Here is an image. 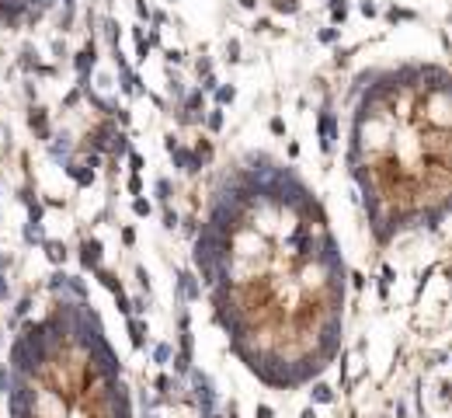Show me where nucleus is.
<instances>
[{
    "instance_id": "obj_50",
    "label": "nucleus",
    "mask_w": 452,
    "mask_h": 418,
    "mask_svg": "<svg viewBox=\"0 0 452 418\" xmlns=\"http://www.w3.org/2000/svg\"><path fill=\"white\" fill-rule=\"evenodd\" d=\"M352 283H355V286L362 290V286H366V276H362V272H352Z\"/></svg>"
},
{
    "instance_id": "obj_29",
    "label": "nucleus",
    "mask_w": 452,
    "mask_h": 418,
    "mask_svg": "<svg viewBox=\"0 0 452 418\" xmlns=\"http://www.w3.org/2000/svg\"><path fill=\"white\" fill-rule=\"evenodd\" d=\"M170 192H174L170 178H157V199H161V203H170Z\"/></svg>"
},
{
    "instance_id": "obj_6",
    "label": "nucleus",
    "mask_w": 452,
    "mask_h": 418,
    "mask_svg": "<svg viewBox=\"0 0 452 418\" xmlns=\"http://www.w3.org/2000/svg\"><path fill=\"white\" fill-rule=\"evenodd\" d=\"M45 150H49V157L56 164H66V161H74V136L70 132H56V136H49Z\"/></svg>"
},
{
    "instance_id": "obj_49",
    "label": "nucleus",
    "mask_w": 452,
    "mask_h": 418,
    "mask_svg": "<svg viewBox=\"0 0 452 418\" xmlns=\"http://www.w3.org/2000/svg\"><path fill=\"white\" fill-rule=\"evenodd\" d=\"M257 418H275V412L268 405H257Z\"/></svg>"
},
{
    "instance_id": "obj_17",
    "label": "nucleus",
    "mask_w": 452,
    "mask_h": 418,
    "mask_svg": "<svg viewBox=\"0 0 452 418\" xmlns=\"http://www.w3.org/2000/svg\"><path fill=\"white\" fill-rule=\"evenodd\" d=\"M310 401H313V405H330V401H334V387H328V383L317 380L313 390H310Z\"/></svg>"
},
{
    "instance_id": "obj_26",
    "label": "nucleus",
    "mask_w": 452,
    "mask_h": 418,
    "mask_svg": "<svg viewBox=\"0 0 452 418\" xmlns=\"http://www.w3.org/2000/svg\"><path fill=\"white\" fill-rule=\"evenodd\" d=\"M192 150H195V157L202 161V167H206L209 161H212V143H209V140H199V143H195Z\"/></svg>"
},
{
    "instance_id": "obj_8",
    "label": "nucleus",
    "mask_w": 452,
    "mask_h": 418,
    "mask_svg": "<svg viewBox=\"0 0 452 418\" xmlns=\"http://www.w3.org/2000/svg\"><path fill=\"white\" fill-rule=\"evenodd\" d=\"M28 129L35 132V140L49 143V136H52V123H49V112H45L42 105H32V108H28Z\"/></svg>"
},
{
    "instance_id": "obj_45",
    "label": "nucleus",
    "mask_w": 452,
    "mask_h": 418,
    "mask_svg": "<svg viewBox=\"0 0 452 418\" xmlns=\"http://www.w3.org/2000/svg\"><path fill=\"white\" fill-rule=\"evenodd\" d=\"M11 296V283H7V272H0V303Z\"/></svg>"
},
{
    "instance_id": "obj_55",
    "label": "nucleus",
    "mask_w": 452,
    "mask_h": 418,
    "mask_svg": "<svg viewBox=\"0 0 452 418\" xmlns=\"http://www.w3.org/2000/svg\"><path fill=\"white\" fill-rule=\"evenodd\" d=\"M167 4H174V0H167Z\"/></svg>"
},
{
    "instance_id": "obj_51",
    "label": "nucleus",
    "mask_w": 452,
    "mask_h": 418,
    "mask_svg": "<svg viewBox=\"0 0 452 418\" xmlns=\"http://www.w3.org/2000/svg\"><path fill=\"white\" fill-rule=\"evenodd\" d=\"M11 269V254H0V272H7Z\"/></svg>"
},
{
    "instance_id": "obj_31",
    "label": "nucleus",
    "mask_w": 452,
    "mask_h": 418,
    "mask_svg": "<svg viewBox=\"0 0 452 418\" xmlns=\"http://www.w3.org/2000/svg\"><path fill=\"white\" fill-rule=\"evenodd\" d=\"M337 39H341V28H320L317 32V42H324V45H334Z\"/></svg>"
},
{
    "instance_id": "obj_14",
    "label": "nucleus",
    "mask_w": 452,
    "mask_h": 418,
    "mask_svg": "<svg viewBox=\"0 0 452 418\" xmlns=\"http://www.w3.org/2000/svg\"><path fill=\"white\" fill-rule=\"evenodd\" d=\"M94 276H98V283H101V286H105L108 293H119V290H122V283H119V276H115L112 269L98 265V269H94Z\"/></svg>"
},
{
    "instance_id": "obj_40",
    "label": "nucleus",
    "mask_w": 452,
    "mask_h": 418,
    "mask_svg": "<svg viewBox=\"0 0 452 418\" xmlns=\"http://www.w3.org/2000/svg\"><path fill=\"white\" fill-rule=\"evenodd\" d=\"M268 129H272V136H286V119H282V115H275V119L268 123Z\"/></svg>"
},
{
    "instance_id": "obj_48",
    "label": "nucleus",
    "mask_w": 452,
    "mask_h": 418,
    "mask_svg": "<svg viewBox=\"0 0 452 418\" xmlns=\"http://www.w3.org/2000/svg\"><path fill=\"white\" fill-rule=\"evenodd\" d=\"M254 32H272V21H268V18H261V21H254Z\"/></svg>"
},
{
    "instance_id": "obj_18",
    "label": "nucleus",
    "mask_w": 452,
    "mask_h": 418,
    "mask_svg": "<svg viewBox=\"0 0 452 418\" xmlns=\"http://www.w3.org/2000/svg\"><path fill=\"white\" fill-rule=\"evenodd\" d=\"M18 67H21L25 74H35V67H39V52H35L32 45H25V49H21V60H18Z\"/></svg>"
},
{
    "instance_id": "obj_38",
    "label": "nucleus",
    "mask_w": 452,
    "mask_h": 418,
    "mask_svg": "<svg viewBox=\"0 0 452 418\" xmlns=\"http://www.w3.org/2000/svg\"><path fill=\"white\" fill-rule=\"evenodd\" d=\"M129 192H132V196H143V178H139L136 171L129 174Z\"/></svg>"
},
{
    "instance_id": "obj_10",
    "label": "nucleus",
    "mask_w": 452,
    "mask_h": 418,
    "mask_svg": "<svg viewBox=\"0 0 452 418\" xmlns=\"http://www.w3.org/2000/svg\"><path fill=\"white\" fill-rule=\"evenodd\" d=\"M125 328H129V341H132V349H143V345H146L150 328H146V321H143V317H125Z\"/></svg>"
},
{
    "instance_id": "obj_53",
    "label": "nucleus",
    "mask_w": 452,
    "mask_h": 418,
    "mask_svg": "<svg viewBox=\"0 0 452 418\" xmlns=\"http://www.w3.org/2000/svg\"><path fill=\"white\" fill-rule=\"evenodd\" d=\"M299 418H317V412H313V408H306V412H303Z\"/></svg>"
},
{
    "instance_id": "obj_20",
    "label": "nucleus",
    "mask_w": 452,
    "mask_h": 418,
    "mask_svg": "<svg viewBox=\"0 0 452 418\" xmlns=\"http://www.w3.org/2000/svg\"><path fill=\"white\" fill-rule=\"evenodd\" d=\"M386 21H390V25H400V21H417V14H414V11H407V7H390V11H386Z\"/></svg>"
},
{
    "instance_id": "obj_43",
    "label": "nucleus",
    "mask_w": 452,
    "mask_h": 418,
    "mask_svg": "<svg viewBox=\"0 0 452 418\" xmlns=\"http://www.w3.org/2000/svg\"><path fill=\"white\" fill-rule=\"evenodd\" d=\"M164 56H167V63H170V67H178V63H185V52H181V49H167Z\"/></svg>"
},
{
    "instance_id": "obj_52",
    "label": "nucleus",
    "mask_w": 452,
    "mask_h": 418,
    "mask_svg": "<svg viewBox=\"0 0 452 418\" xmlns=\"http://www.w3.org/2000/svg\"><path fill=\"white\" fill-rule=\"evenodd\" d=\"M237 4H241L244 11H254V7H257V0H237Z\"/></svg>"
},
{
    "instance_id": "obj_3",
    "label": "nucleus",
    "mask_w": 452,
    "mask_h": 418,
    "mask_svg": "<svg viewBox=\"0 0 452 418\" xmlns=\"http://www.w3.org/2000/svg\"><path fill=\"white\" fill-rule=\"evenodd\" d=\"M70 63H74V70H77V87H87L91 84V74L98 70V45H94V39H87V45H83L81 52H74L70 56Z\"/></svg>"
},
{
    "instance_id": "obj_33",
    "label": "nucleus",
    "mask_w": 452,
    "mask_h": 418,
    "mask_svg": "<svg viewBox=\"0 0 452 418\" xmlns=\"http://www.w3.org/2000/svg\"><path fill=\"white\" fill-rule=\"evenodd\" d=\"M132 7H136V18H139V25H143V21H150V11H153V7H150L146 0H132Z\"/></svg>"
},
{
    "instance_id": "obj_27",
    "label": "nucleus",
    "mask_w": 452,
    "mask_h": 418,
    "mask_svg": "<svg viewBox=\"0 0 452 418\" xmlns=\"http://www.w3.org/2000/svg\"><path fill=\"white\" fill-rule=\"evenodd\" d=\"M181 227V216L170 209V203H164V230H178Z\"/></svg>"
},
{
    "instance_id": "obj_32",
    "label": "nucleus",
    "mask_w": 452,
    "mask_h": 418,
    "mask_svg": "<svg viewBox=\"0 0 452 418\" xmlns=\"http://www.w3.org/2000/svg\"><path fill=\"white\" fill-rule=\"evenodd\" d=\"M28 310H32V296H21V300H18V307H14V321L28 317Z\"/></svg>"
},
{
    "instance_id": "obj_47",
    "label": "nucleus",
    "mask_w": 452,
    "mask_h": 418,
    "mask_svg": "<svg viewBox=\"0 0 452 418\" xmlns=\"http://www.w3.org/2000/svg\"><path fill=\"white\" fill-rule=\"evenodd\" d=\"M52 52H56V60H63V56H66V42H63V39H52Z\"/></svg>"
},
{
    "instance_id": "obj_54",
    "label": "nucleus",
    "mask_w": 452,
    "mask_h": 418,
    "mask_svg": "<svg viewBox=\"0 0 452 418\" xmlns=\"http://www.w3.org/2000/svg\"><path fill=\"white\" fill-rule=\"evenodd\" d=\"M146 418H161V415H146Z\"/></svg>"
},
{
    "instance_id": "obj_30",
    "label": "nucleus",
    "mask_w": 452,
    "mask_h": 418,
    "mask_svg": "<svg viewBox=\"0 0 452 418\" xmlns=\"http://www.w3.org/2000/svg\"><path fill=\"white\" fill-rule=\"evenodd\" d=\"M115 296V307H119V314H125V317H132V303H129V296H125V290L112 293Z\"/></svg>"
},
{
    "instance_id": "obj_35",
    "label": "nucleus",
    "mask_w": 452,
    "mask_h": 418,
    "mask_svg": "<svg viewBox=\"0 0 452 418\" xmlns=\"http://www.w3.org/2000/svg\"><path fill=\"white\" fill-rule=\"evenodd\" d=\"M153 387H157V394H161V397H167V394H170V387H174V380H170L167 373H161V376H157V383H153Z\"/></svg>"
},
{
    "instance_id": "obj_4",
    "label": "nucleus",
    "mask_w": 452,
    "mask_h": 418,
    "mask_svg": "<svg viewBox=\"0 0 452 418\" xmlns=\"http://www.w3.org/2000/svg\"><path fill=\"white\" fill-rule=\"evenodd\" d=\"M174 293H178V303H195V300H202V283H199V276H195L192 269H181V272L174 276Z\"/></svg>"
},
{
    "instance_id": "obj_5",
    "label": "nucleus",
    "mask_w": 452,
    "mask_h": 418,
    "mask_svg": "<svg viewBox=\"0 0 452 418\" xmlns=\"http://www.w3.org/2000/svg\"><path fill=\"white\" fill-rule=\"evenodd\" d=\"M317 136H320V150L334 154V147H337V115L330 112V105H324L320 115H317Z\"/></svg>"
},
{
    "instance_id": "obj_22",
    "label": "nucleus",
    "mask_w": 452,
    "mask_h": 418,
    "mask_svg": "<svg viewBox=\"0 0 452 418\" xmlns=\"http://www.w3.org/2000/svg\"><path fill=\"white\" fill-rule=\"evenodd\" d=\"M178 345H181L178 352L192 359V349H195V338H192V328H188V332H178Z\"/></svg>"
},
{
    "instance_id": "obj_36",
    "label": "nucleus",
    "mask_w": 452,
    "mask_h": 418,
    "mask_svg": "<svg viewBox=\"0 0 452 418\" xmlns=\"http://www.w3.org/2000/svg\"><path fill=\"white\" fill-rule=\"evenodd\" d=\"M199 87H202V94H212V91H216V87H219V77H216V74H206V77H202V84H199Z\"/></svg>"
},
{
    "instance_id": "obj_23",
    "label": "nucleus",
    "mask_w": 452,
    "mask_h": 418,
    "mask_svg": "<svg viewBox=\"0 0 452 418\" xmlns=\"http://www.w3.org/2000/svg\"><path fill=\"white\" fill-rule=\"evenodd\" d=\"M275 14H299V0H272Z\"/></svg>"
},
{
    "instance_id": "obj_13",
    "label": "nucleus",
    "mask_w": 452,
    "mask_h": 418,
    "mask_svg": "<svg viewBox=\"0 0 452 418\" xmlns=\"http://www.w3.org/2000/svg\"><path fill=\"white\" fill-rule=\"evenodd\" d=\"M132 39H136V60H139V63H146V56H150L153 49H150V42H146L143 25H132Z\"/></svg>"
},
{
    "instance_id": "obj_1",
    "label": "nucleus",
    "mask_w": 452,
    "mask_h": 418,
    "mask_svg": "<svg viewBox=\"0 0 452 418\" xmlns=\"http://www.w3.org/2000/svg\"><path fill=\"white\" fill-rule=\"evenodd\" d=\"M188 380H192V390H195V401H199V418H219V397H216V387H212V376L206 370H188Z\"/></svg>"
},
{
    "instance_id": "obj_37",
    "label": "nucleus",
    "mask_w": 452,
    "mask_h": 418,
    "mask_svg": "<svg viewBox=\"0 0 452 418\" xmlns=\"http://www.w3.org/2000/svg\"><path fill=\"white\" fill-rule=\"evenodd\" d=\"M125 157H129V171H136V174L143 171V154H136V150H129Z\"/></svg>"
},
{
    "instance_id": "obj_2",
    "label": "nucleus",
    "mask_w": 452,
    "mask_h": 418,
    "mask_svg": "<svg viewBox=\"0 0 452 418\" xmlns=\"http://www.w3.org/2000/svg\"><path fill=\"white\" fill-rule=\"evenodd\" d=\"M164 147H167V154H170V161H174L178 171H185V174H199V171H202V161L195 157V150H192V147H185L174 132L164 140Z\"/></svg>"
},
{
    "instance_id": "obj_11",
    "label": "nucleus",
    "mask_w": 452,
    "mask_h": 418,
    "mask_svg": "<svg viewBox=\"0 0 452 418\" xmlns=\"http://www.w3.org/2000/svg\"><path fill=\"white\" fill-rule=\"evenodd\" d=\"M129 150H132V147H129V132H125V129H115V132H112V143H108V157L122 161Z\"/></svg>"
},
{
    "instance_id": "obj_39",
    "label": "nucleus",
    "mask_w": 452,
    "mask_h": 418,
    "mask_svg": "<svg viewBox=\"0 0 452 418\" xmlns=\"http://www.w3.org/2000/svg\"><path fill=\"white\" fill-rule=\"evenodd\" d=\"M195 74H199V81H202L206 74H212V60H209V56H202V60L195 63Z\"/></svg>"
},
{
    "instance_id": "obj_34",
    "label": "nucleus",
    "mask_w": 452,
    "mask_h": 418,
    "mask_svg": "<svg viewBox=\"0 0 452 418\" xmlns=\"http://www.w3.org/2000/svg\"><path fill=\"white\" fill-rule=\"evenodd\" d=\"M226 60H230V63H241V60H244V56H241V42L237 39L226 42Z\"/></svg>"
},
{
    "instance_id": "obj_46",
    "label": "nucleus",
    "mask_w": 452,
    "mask_h": 418,
    "mask_svg": "<svg viewBox=\"0 0 452 418\" xmlns=\"http://www.w3.org/2000/svg\"><path fill=\"white\" fill-rule=\"evenodd\" d=\"M122 244H125V248H132V244H136V230H132V227H122Z\"/></svg>"
},
{
    "instance_id": "obj_16",
    "label": "nucleus",
    "mask_w": 452,
    "mask_h": 418,
    "mask_svg": "<svg viewBox=\"0 0 452 418\" xmlns=\"http://www.w3.org/2000/svg\"><path fill=\"white\" fill-rule=\"evenodd\" d=\"M233 98H237V87H233V84H219V87L212 91V101H216L219 108H226V105H233Z\"/></svg>"
},
{
    "instance_id": "obj_7",
    "label": "nucleus",
    "mask_w": 452,
    "mask_h": 418,
    "mask_svg": "<svg viewBox=\"0 0 452 418\" xmlns=\"http://www.w3.org/2000/svg\"><path fill=\"white\" fill-rule=\"evenodd\" d=\"M81 269L83 272H94L98 265H101V258H105V248H101V241L98 237H83L81 241Z\"/></svg>"
},
{
    "instance_id": "obj_24",
    "label": "nucleus",
    "mask_w": 452,
    "mask_h": 418,
    "mask_svg": "<svg viewBox=\"0 0 452 418\" xmlns=\"http://www.w3.org/2000/svg\"><path fill=\"white\" fill-rule=\"evenodd\" d=\"M45 286H49V290L56 293V296H63V290H66V272H52Z\"/></svg>"
},
{
    "instance_id": "obj_12",
    "label": "nucleus",
    "mask_w": 452,
    "mask_h": 418,
    "mask_svg": "<svg viewBox=\"0 0 452 418\" xmlns=\"http://www.w3.org/2000/svg\"><path fill=\"white\" fill-rule=\"evenodd\" d=\"M39 248L45 251V258H49V261H52V265H56V269H59V265H63V261H66V254H70V251H66V244H63V241H49V237H45V241H42Z\"/></svg>"
},
{
    "instance_id": "obj_42",
    "label": "nucleus",
    "mask_w": 452,
    "mask_h": 418,
    "mask_svg": "<svg viewBox=\"0 0 452 418\" xmlns=\"http://www.w3.org/2000/svg\"><path fill=\"white\" fill-rule=\"evenodd\" d=\"M136 279H139V286H143V293H146V296H150V272H146V269H143V265H139V269H136Z\"/></svg>"
},
{
    "instance_id": "obj_9",
    "label": "nucleus",
    "mask_w": 452,
    "mask_h": 418,
    "mask_svg": "<svg viewBox=\"0 0 452 418\" xmlns=\"http://www.w3.org/2000/svg\"><path fill=\"white\" fill-rule=\"evenodd\" d=\"M63 174H66L77 188H91V185H94V178H98V174H94V167H87L83 161H66V164H63Z\"/></svg>"
},
{
    "instance_id": "obj_25",
    "label": "nucleus",
    "mask_w": 452,
    "mask_h": 418,
    "mask_svg": "<svg viewBox=\"0 0 452 418\" xmlns=\"http://www.w3.org/2000/svg\"><path fill=\"white\" fill-rule=\"evenodd\" d=\"M170 363H174V373H178V376H188V370H192V359H188V356H181V352H174V356H170Z\"/></svg>"
},
{
    "instance_id": "obj_15",
    "label": "nucleus",
    "mask_w": 452,
    "mask_h": 418,
    "mask_svg": "<svg viewBox=\"0 0 452 418\" xmlns=\"http://www.w3.org/2000/svg\"><path fill=\"white\" fill-rule=\"evenodd\" d=\"M223 123H226V115H223V108H219V105H212L206 115H202V125H206L209 132H223Z\"/></svg>"
},
{
    "instance_id": "obj_21",
    "label": "nucleus",
    "mask_w": 452,
    "mask_h": 418,
    "mask_svg": "<svg viewBox=\"0 0 452 418\" xmlns=\"http://www.w3.org/2000/svg\"><path fill=\"white\" fill-rule=\"evenodd\" d=\"M170 356H174L170 341H157V345H153V363H157V366H167V363H170Z\"/></svg>"
},
{
    "instance_id": "obj_41",
    "label": "nucleus",
    "mask_w": 452,
    "mask_h": 418,
    "mask_svg": "<svg viewBox=\"0 0 452 418\" xmlns=\"http://www.w3.org/2000/svg\"><path fill=\"white\" fill-rule=\"evenodd\" d=\"M81 98H83V91H81V87H74V91H70V94L63 98V108H74V105H77Z\"/></svg>"
},
{
    "instance_id": "obj_28",
    "label": "nucleus",
    "mask_w": 452,
    "mask_h": 418,
    "mask_svg": "<svg viewBox=\"0 0 452 418\" xmlns=\"http://www.w3.org/2000/svg\"><path fill=\"white\" fill-rule=\"evenodd\" d=\"M132 213H136V216H150V213H153V203L143 199V196H136V199H132Z\"/></svg>"
},
{
    "instance_id": "obj_44",
    "label": "nucleus",
    "mask_w": 452,
    "mask_h": 418,
    "mask_svg": "<svg viewBox=\"0 0 452 418\" xmlns=\"http://www.w3.org/2000/svg\"><path fill=\"white\" fill-rule=\"evenodd\" d=\"M359 11H362L366 18H376V14H379V7H376L372 0H362V4H359Z\"/></svg>"
},
{
    "instance_id": "obj_19",
    "label": "nucleus",
    "mask_w": 452,
    "mask_h": 418,
    "mask_svg": "<svg viewBox=\"0 0 452 418\" xmlns=\"http://www.w3.org/2000/svg\"><path fill=\"white\" fill-rule=\"evenodd\" d=\"M21 237H25V244L32 248V244H42V241H45V230H42V223H25Z\"/></svg>"
}]
</instances>
